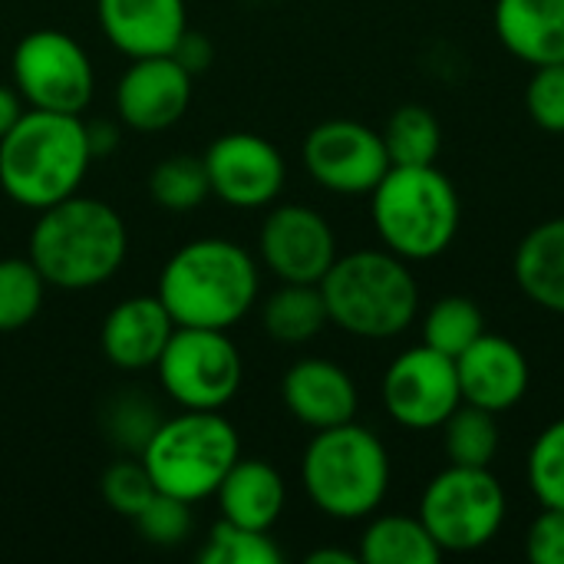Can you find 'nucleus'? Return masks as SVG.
Listing matches in <instances>:
<instances>
[{"mask_svg": "<svg viewBox=\"0 0 564 564\" xmlns=\"http://www.w3.org/2000/svg\"><path fill=\"white\" fill-rule=\"evenodd\" d=\"M46 288L30 258H0V334L23 330L40 314Z\"/></svg>", "mask_w": 564, "mask_h": 564, "instance_id": "nucleus-29", "label": "nucleus"}, {"mask_svg": "<svg viewBox=\"0 0 564 564\" xmlns=\"http://www.w3.org/2000/svg\"><path fill=\"white\" fill-rule=\"evenodd\" d=\"M23 96L17 93V86H3L0 83V139L17 126V119L23 116Z\"/></svg>", "mask_w": 564, "mask_h": 564, "instance_id": "nucleus-39", "label": "nucleus"}, {"mask_svg": "<svg viewBox=\"0 0 564 564\" xmlns=\"http://www.w3.org/2000/svg\"><path fill=\"white\" fill-rule=\"evenodd\" d=\"M496 36L522 63H564V0H496Z\"/></svg>", "mask_w": 564, "mask_h": 564, "instance_id": "nucleus-20", "label": "nucleus"}, {"mask_svg": "<svg viewBox=\"0 0 564 564\" xmlns=\"http://www.w3.org/2000/svg\"><path fill=\"white\" fill-rule=\"evenodd\" d=\"M99 492H102L106 506H109L116 516L135 519V516L145 509V502H149L159 489H155V482H152V476H149V469H145L142 459H119V463H112V466L102 473Z\"/></svg>", "mask_w": 564, "mask_h": 564, "instance_id": "nucleus-33", "label": "nucleus"}, {"mask_svg": "<svg viewBox=\"0 0 564 564\" xmlns=\"http://www.w3.org/2000/svg\"><path fill=\"white\" fill-rule=\"evenodd\" d=\"M307 175L334 195H370L390 172L383 132L357 119L317 122L304 139Z\"/></svg>", "mask_w": 564, "mask_h": 564, "instance_id": "nucleus-11", "label": "nucleus"}, {"mask_svg": "<svg viewBox=\"0 0 564 564\" xmlns=\"http://www.w3.org/2000/svg\"><path fill=\"white\" fill-rule=\"evenodd\" d=\"M159 383L182 410H225L245 377V364L228 330L175 327L159 364Z\"/></svg>", "mask_w": 564, "mask_h": 564, "instance_id": "nucleus-9", "label": "nucleus"}, {"mask_svg": "<svg viewBox=\"0 0 564 564\" xmlns=\"http://www.w3.org/2000/svg\"><path fill=\"white\" fill-rule=\"evenodd\" d=\"M159 301L178 327H235L258 301V264L228 238L182 245L159 274Z\"/></svg>", "mask_w": 564, "mask_h": 564, "instance_id": "nucleus-2", "label": "nucleus"}, {"mask_svg": "<svg viewBox=\"0 0 564 564\" xmlns=\"http://www.w3.org/2000/svg\"><path fill=\"white\" fill-rule=\"evenodd\" d=\"M281 558L284 555L268 532L245 529L225 519L212 529V535L198 552L202 564H278Z\"/></svg>", "mask_w": 564, "mask_h": 564, "instance_id": "nucleus-30", "label": "nucleus"}, {"mask_svg": "<svg viewBox=\"0 0 564 564\" xmlns=\"http://www.w3.org/2000/svg\"><path fill=\"white\" fill-rule=\"evenodd\" d=\"M383 145L390 165H436L443 149V129L433 109L420 102L400 106L383 129Z\"/></svg>", "mask_w": 564, "mask_h": 564, "instance_id": "nucleus-25", "label": "nucleus"}, {"mask_svg": "<svg viewBox=\"0 0 564 564\" xmlns=\"http://www.w3.org/2000/svg\"><path fill=\"white\" fill-rule=\"evenodd\" d=\"M525 479L532 496L542 502V509H562L564 512V420H555L539 433V440L529 449Z\"/></svg>", "mask_w": 564, "mask_h": 564, "instance_id": "nucleus-31", "label": "nucleus"}, {"mask_svg": "<svg viewBox=\"0 0 564 564\" xmlns=\"http://www.w3.org/2000/svg\"><path fill=\"white\" fill-rule=\"evenodd\" d=\"M96 17L109 43L129 59L172 53L188 30L185 0H96Z\"/></svg>", "mask_w": 564, "mask_h": 564, "instance_id": "nucleus-19", "label": "nucleus"}, {"mask_svg": "<svg viewBox=\"0 0 564 564\" xmlns=\"http://www.w3.org/2000/svg\"><path fill=\"white\" fill-rule=\"evenodd\" d=\"M139 459L159 492L195 506L212 499L228 469L241 459V440L221 410H182L155 426Z\"/></svg>", "mask_w": 564, "mask_h": 564, "instance_id": "nucleus-7", "label": "nucleus"}, {"mask_svg": "<svg viewBox=\"0 0 564 564\" xmlns=\"http://www.w3.org/2000/svg\"><path fill=\"white\" fill-rule=\"evenodd\" d=\"M132 522L149 545L175 549L192 535V502L175 499L169 492H155Z\"/></svg>", "mask_w": 564, "mask_h": 564, "instance_id": "nucleus-34", "label": "nucleus"}, {"mask_svg": "<svg viewBox=\"0 0 564 564\" xmlns=\"http://www.w3.org/2000/svg\"><path fill=\"white\" fill-rule=\"evenodd\" d=\"M525 555L532 564H564V512L545 509L535 516L525 535Z\"/></svg>", "mask_w": 564, "mask_h": 564, "instance_id": "nucleus-36", "label": "nucleus"}, {"mask_svg": "<svg viewBox=\"0 0 564 564\" xmlns=\"http://www.w3.org/2000/svg\"><path fill=\"white\" fill-rule=\"evenodd\" d=\"M516 281L542 311L564 317V215L535 225L516 248Z\"/></svg>", "mask_w": 564, "mask_h": 564, "instance_id": "nucleus-22", "label": "nucleus"}, {"mask_svg": "<svg viewBox=\"0 0 564 564\" xmlns=\"http://www.w3.org/2000/svg\"><path fill=\"white\" fill-rule=\"evenodd\" d=\"M149 195L165 212H192L212 195L205 159L198 155H169L149 175Z\"/></svg>", "mask_w": 564, "mask_h": 564, "instance_id": "nucleus-28", "label": "nucleus"}, {"mask_svg": "<svg viewBox=\"0 0 564 564\" xmlns=\"http://www.w3.org/2000/svg\"><path fill=\"white\" fill-rule=\"evenodd\" d=\"M192 102V73L172 56H139L116 86V112L135 132L175 126Z\"/></svg>", "mask_w": 564, "mask_h": 564, "instance_id": "nucleus-15", "label": "nucleus"}, {"mask_svg": "<svg viewBox=\"0 0 564 564\" xmlns=\"http://www.w3.org/2000/svg\"><path fill=\"white\" fill-rule=\"evenodd\" d=\"M159 423L155 403L139 390H122L106 403V436L126 453H142Z\"/></svg>", "mask_w": 564, "mask_h": 564, "instance_id": "nucleus-32", "label": "nucleus"}, {"mask_svg": "<svg viewBox=\"0 0 564 564\" xmlns=\"http://www.w3.org/2000/svg\"><path fill=\"white\" fill-rule=\"evenodd\" d=\"M202 159L208 169L212 195L245 212L271 205L288 178L284 155L258 132H225L208 145Z\"/></svg>", "mask_w": 564, "mask_h": 564, "instance_id": "nucleus-13", "label": "nucleus"}, {"mask_svg": "<svg viewBox=\"0 0 564 564\" xmlns=\"http://www.w3.org/2000/svg\"><path fill=\"white\" fill-rule=\"evenodd\" d=\"M172 56L195 76V73H202L208 63H212V56H215V50H212V43H208V36H202V33H192V30H185L182 33V40L175 43V50H172Z\"/></svg>", "mask_w": 564, "mask_h": 564, "instance_id": "nucleus-37", "label": "nucleus"}, {"mask_svg": "<svg viewBox=\"0 0 564 564\" xmlns=\"http://www.w3.org/2000/svg\"><path fill=\"white\" fill-rule=\"evenodd\" d=\"M126 251L129 231L119 212L99 198L69 195L40 212L26 258L46 284L59 291H89L122 268Z\"/></svg>", "mask_w": 564, "mask_h": 564, "instance_id": "nucleus-1", "label": "nucleus"}, {"mask_svg": "<svg viewBox=\"0 0 564 564\" xmlns=\"http://www.w3.org/2000/svg\"><path fill=\"white\" fill-rule=\"evenodd\" d=\"M482 334H486V314L473 297L463 294L440 297L423 317V344L453 360L463 350H469Z\"/></svg>", "mask_w": 564, "mask_h": 564, "instance_id": "nucleus-27", "label": "nucleus"}, {"mask_svg": "<svg viewBox=\"0 0 564 564\" xmlns=\"http://www.w3.org/2000/svg\"><path fill=\"white\" fill-rule=\"evenodd\" d=\"M86 139H89L93 159H99V155H109L119 145V129L112 122H86Z\"/></svg>", "mask_w": 564, "mask_h": 564, "instance_id": "nucleus-38", "label": "nucleus"}, {"mask_svg": "<svg viewBox=\"0 0 564 564\" xmlns=\"http://www.w3.org/2000/svg\"><path fill=\"white\" fill-rule=\"evenodd\" d=\"M321 294L330 324L364 340H393L420 314V284L393 251L364 248L337 254L321 281Z\"/></svg>", "mask_w": 564, "mask_h": 564, "instance_id": "nucleus-4", "label": "nucleus"}, {"mask_svg": "<svg viewBox=\"0 0 564 564\" xmlns=\"http://www.w3.org/2000/svg\"><path fill=\"white\" fill-rule=\"evenodd\" d=\"M440 558L443 549L420 516H377L360 539V562L367 564H440Z\"/></svg>", "mask_w": 564, "mask_h": 564, "instance_id": "nucleus-24", "label": "nucleus"}, {"mask_svg": "<svg viewBox=\"0 0 564 564\" xmlns=\"http://www.w3.org/2000/svg\"><path fill=\"white\" fill-rule=\"evenodd\" d=\"M383 406L403 430H436L463 403L456 360L420 344L403 350L383 373Z\"/></svg>", "mask_w": 564, "mask_h": 564, "instance_id": "nucleus-12", "label": "nucleus"}, {"mask_svg": "<svg viewBox=\"0 0 564 564\" xmlns=\"http://www.w3.org/2000/svg\"><path fill=\"white\" fill-rule=\"evenodd\" d=\"M301 482L324 516L357 522L373 516L390 492V453L373 430L354 420L317 430L301 459Z\"/></svg>", "mask_w": 564, "mask_h": 564, "instance_id": "nucleus-5", "label": "nucleus"}, {"mask_svg": "<svg viewBox=\"0 0 564 564\" xmlns=\"http://www.w3.org/2000/svg\"><path fill=\"white\" fill-rule=\"evenodd\" d=\"M506 489L492 469L446 466L436 473L420 496V522L433 542L453 555L486 549L506 525Z\"/></svg>", "mask_w": 564, "mask_h": 564, "instance_id": "nucleus-8", "label": "nucleus"}, {"mask_svg": "<svg viewBox=\"0 0 564 564\" xmlns=\"http://www.w3.org/2000/svg\"><path fill=\"white\" fill-rule=\"evenodd\" d=\"M360 555H350V552H340V549H317L307 555L311 564H357Z\"/></svg>", "mask_w": 564, "mask_h": 564, "instance_id": "nucleus-40", "label": "nucleus"}, {"mask_svg": "<svg viewBox=\"0 0 564 564\" xmlns=\"http://www.w3.org/2000/svg\"><path fill=\"white\" fill-rule=\"evenodd\" d=\"M218 509L225 522L271 532V525L281 519L284 502H288V486L281 473L264 463V459H238L228 476L221 479L218 492Z\"/></svg>", "mask_w": 564, "mask_h": 564, "instance_id": "nucleus-21", "label": "nucleus"}, {"mask_svg": "<svg viewBox=\"0 0 564 564\" xmlns=\"http://www.w3.org/2000/svg\"><path fill=\"white\" fill-rule=\"evenodd\" d=\"M89 162L93 152L79 116L26 109L0 139V188L10 202L43 212L79 192Z\"/></svg>", "mask_w": 564, "mask_h": 564, "instance_id": "nucleus-3", "label": "nucleus"}, {"mask_svg": "<svg viewBox=\"0 0 564 564\" xmlns=\"http://www.w3.org/2000/svg\"><path fill=\"white\" fill-rule=\"evenodd\" d=\"M456 377L463 403H473L496 416L519 406L532 383V370L522 347L489 330L456 357Z\"/></svg>", "mask_w": 564, "mask_h": 564, "instance_id": "nucleus-16", "label": "nucleus"}, {"mask_svg": "<svg viewBox=\"0 0 564 564\" xmlns=\"http://www.w3.org/2000/svg\"><path fill=\"white\" fill-rule=\"evenodd\" d=\"M281 400L288 406V413L317 430H330L340 423H350L357 416L360 406V393L354 377L334 364V360H321V357H307L297 360L284 380H281Z\"/></svg>", "mask_w": 564, "mask_h": 564, "instance_id": "nucleus-17", "label": "nucleus"}, {"mask_svg": "<svg viewBox=\"0 0 564 564\" xmlns=\"http://www.w3.org/2000/svg\"><path fill=\"white\" fill-rule=\"evenodd\" d=\"M443 449L453 466H492L499 453V423L496 413L473 403H459L443 423Z\"/></svg>", "mask_w": 564, "mask_h": 564, "instance_id": "nucleus-26", "label": "nucleus"}, {"mask_svg": "<svg viewBox=\"0 0 564 564\" xmlns=\"http://www.w3.org/2000/svg\"><path fill=\"white\" fill-rule=\"evenodd\" d=\"M175 321L159 294H139L119 301L99 330L102 354L119 370H149L159 364L169 337L175 334Z\"/></svg>", "mask_w": 564, "mask_h": 564, "instance_id": "nucleus-18", "label": "nucleus"}, {"mask_svg": "<svg viewBox=\"0 0 564 564\" xmlns=\"http://www.w3.org/2000/svg\"><path fill=\"white\" fill-rule=\"evenodd\" d=\"M525 109L539 129L564 132V63L535 66L525 89Z\"/></svg>", "mask_w": 564, "mask_h": 564, "instance_id": "nucleus-35", "label": "nucleus"}, {"mask_svg": "<svg viewBox=\"0 0 564 564\" xmlns=\"http://www.w3.org/2000/svg\"><path fill=\"white\" fill-rule=\"evenodd\" d=\"M258 248L271 274L288 284H321L337 261L330 221L307 205H278L261 225Z\"/></svg>", "mask_w": 564, "mask_h": 564, "instance_id": "nucleus-14", "label": "nucleus"}, {"mask_svg": "<svg viewBox=\"0 0 564 564\" xmlns=\"http://www.w3.org/2000/svg\"><path fill=\"white\" fill-rule=\"evenodd\" d=\"M261 324H264V334L278 344L297 347V344L314 340L330 324L321 284L281 281V288L274 294H268V301L261 307Z\"/></svg>", "mask_w": 564, "mask_h": 564, "instance_id": "nucleus-23", "label": "nucleus"}, {"mask_svg": "<svg viewBox=\"0 0 564 564\" xmlns=\"http://www.w3.org/2000/svg\"><path fill=\"white\" fill-rule=\"evenodd\" d=\"M370 218L387 251L403 261H430L456 241L463 205L436 165H390L370 192Z\"/></svg>", "mask_w": 564, "mask_h": 564, "instance_id": "nucleus-6", "label": "nucleus"}, {"mask_svg": "<svg viewBox=\"0 0 564 564\" xmlns=\"http://www.w3.org/2000/svg\"><path fill=\"white\" fill-rule=\"evenodd\" d=\"M13 86L30 109L79 116L96 89L89 53L63 30H33L13 46Z\"/></svg>", "mask_w": 564, "mask_h": 564, "instance_id": "nucleus-10", "label": "nucleus"}]
</instances>
